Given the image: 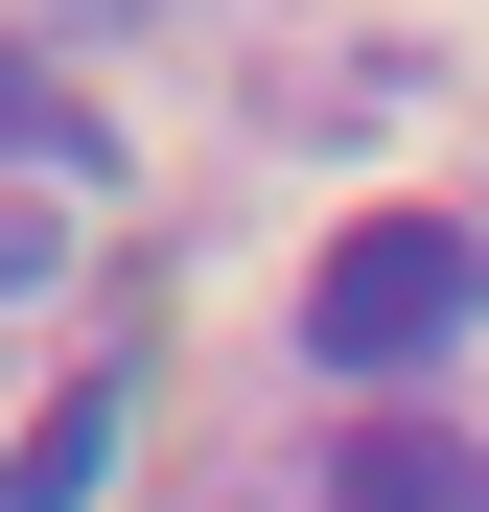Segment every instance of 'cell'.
I'll list each match as a JSON object with an SVG mask.
<instances>
[{"instance_id": "5b68a950", "label": "cell", "mask_w": 489, "mask_h": 512, "mask_svg": "<svg viewBox=\"0 0 489 512\" xmlns=\"http://www.w3.org/2000/svg\"><path fill=\"white\" fill-rule=\"evenodd\" d=\"M70 280V233H47V187H0V303H47Z\"/></svg>"}, {"instance_id": "6da1fadb", "label": "cell", "mask_w": 489, "mask_h": 512, "mask_svg": "<svg viewBox=\"0 0 489 512\" xmlns=\"http://www.w3.org/2000/svg\"><path fill=\"white\" fill-rule=\"evenodd\" d=\"M466 326H489V233H466V210H350V233L303 256V350H326V373H373V396H396V373H443Z\"/></svg>"}, {"instance_id": "277c9868", "label": "cell", "mask_w": 489, "mask_h": 512, "mask_svg": "<svg viewBox=\"0 0 489 512\" xmlns=\"http://www.w3.org/2000/svg\"><path fill=\"white\" fill-rule=\"evenodd\" d=\"M117 489V396H70V419H24V466H0V512H94Z\"/></svg>"}, {"instance_id": "8992f818", "label": "cell", "mask_w": 489, "mask_h": 512, "mask_svg": "<svg viewBox=\"0 0 489 512\" xmlns=\"http://www.w3.org/2000/svg\"><path fill=\"white\" fill-rule=\"evenodd\" d=\"M47 24H163V0H47Z\"/></svg>"}, {"instance_id": "7a4b0ae2", "label": "cell", "mask_w": 489, "mask_h": 512, "mask_svg": "<svg viewBox=\"0 0 489 512\" xmlns=\"http://www.w3.org/2000/svg\"><path fill=\"white\" fill-rule=\"evenodd\" d=\"M303 512H489V443H443V419H350Z\"/></svg>"}, {"instance_id": "3957f363", "label": "cell", "mask_w": 489, "mask_h": 512, "mask_svg": "<svg viewBox=\"0 0 489 512\" xmlns=\"http://www.w3.org/2000/svg\"><path fill=\"white\" fill-rule=\"evenodd\" d=\"M0 163H24V187H117V117L70 94L47 47H0Z\"/></svg>"}]
</instances>
